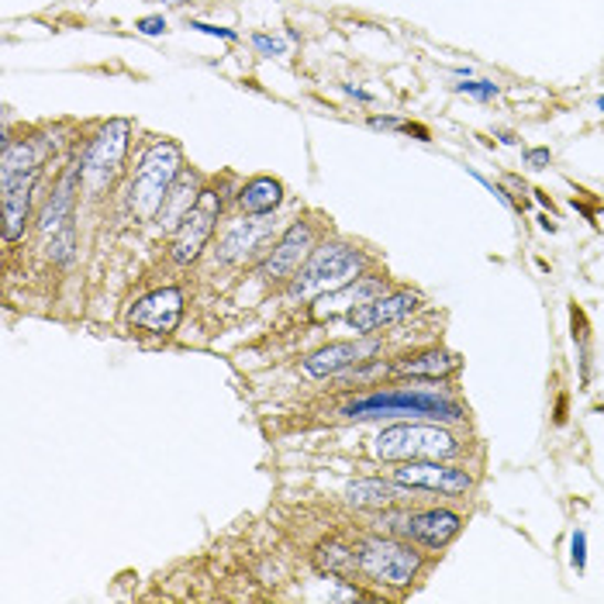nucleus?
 Segmentation results:
<instances>
[{"instance_id": "f257e3e1", "label": "nucleus", "mask_w": 604, "mask_h": 604, "mask_svg": "<svg viewBox=\"0 0 604 604\" xmlns=\"http://www.w3.org/2000/svg\"><path fill=\"white\" fill-rule=\"evenodd\" d=\"M49 156V142H11L4 139V159H0V187H4V239L18 242L29 222L32 194L42 173V162Z\"/></svg>"}, {"instance_id": "f03ea898", "label": "nucleus", "mask_w": 604, "mask_h": 604, "mask_svg": "<svg viewBox=\"0 0 604 604\" xmlns=\"http://www.w3.org/2000/svg\"><path fill=\"white\" fill-rule=\"evenodd\" d=\"M346 418H435V422H463L466 407L438 391H422V388H394V391H377L360 401L346 404Z\"/></svg>"}, {"instance_id": "7ed1b4c3", "label": "nucleus", "mask_w": 604, "mask_h": 604, "mask_svg": "<svg viewBox=\"0 0 604 604\" xmlns=\"http://www.w3.org/2000/svg\"><path fill=\"white\" fill-rule=\"evenodd\" d=\"M180 173H183V149L170 139L152 142L128 187V208L135 211V218L152 222V218L162 211V204H167Z\"/></svg>"}, {"instance_id": "20e7f679", "label": "nucleus", "mask_w": 604, "mask_h": 604, "mask_svg": "<svg viewBox=\"0 0 604 604\" xmlns=\"http://www.w3.org/2000/svg\"><path fill=\"white\" fill-rule=\"evenodd\" d=\"M363 253L349 250L342 242H325L318 250L308 256V263L300 266V273L290 284V297L294 300H315V297H325L339 287H346L349 280H356L363 273Z\"/></svg>"}, {"instance_id": "39448f33", "label": "nucleus", "mask_w": 604, "mask_h": 604, "mask_svg": "<svg viewBox=\"0 0 604 604\" xmlns=\"http://www.w3.org/2000/svg\"><path fill=\"white\" fill-rule=\"evenodd\" d=\"M377 456L380 459H453L463 453V443L443 425H394L377 435Z\"/></svg>"}, {"instance_id": "423d86ee", "label": "nucleus", "mask_w": 604, "mask_h": 604, "mask_svg": "<svg viewBox=\"0 0 604 604\" xmlns=\"http://www.w3.org/2000/svg\"><path fill=\"white\" fill-rule=\"evenodd\" d=\"M356 570L367 573L377 584H391V587H404L418 576L422 570V557L411 545L383 539V536H367L356 542Z\"/></svg>"}, {"instance_id": "0eeeda50", "label": "nucleus", "mask_w": 604, "mask_h": 604, "mask_svg": "<svg viewBox=\"0 0 604 604\" xmlns=\"http://www.w3.org/2000/svg\"><path fill=\"white\" fill-rule=\"evenodd\" d=\"M128 135H131V125L125 118H115L100 125V131L87 142L84 156H80V177H84V187L91 194H100V190L112 187V180L121 173Z\"/></svg>"}, {"instance_id": "6e6552de", "label": "nucleus", "mask_w": 604, "mask_h": 604, "mask_svg": "<svg viewBox=\"0 0 604 604\" xmlns=\"http://www.w3.org/2000/svg\"><path fill=\"white\" fill-rule=\"evenodd\" d=\"M84 180L80 177V162L76 170H70L63 177V183L56 187V194H52L45 214H42V235H45V250L52 259L60 263H70L73 256V204H76V183Z\"/></svg>"}, {"instance_id": "1a4fd4ad", "label": "nucleus", "mask_w": 604, "mask_h": 604, "mask_svg": "<svg viewBox=\"0 0 604 604\" xmlns=\"http://www.w3.org/2000/svg\"><path fill=\"white\" fill-rule=\"evenodd\" d=\"M394 480L411 490H435V494H449V498L470 494L474 487V477L466 474L463 466H453L446 459H407L394 470Z\"/></svg>"}, {"instance_id": "9d476101", "label": "nucleus", "mask_w": 604, "mask_h": 604, "mask_svg": "<svg viewBox=\"0 0 604 604\" xmlns=\"http://www.w3.org/2000/svg\"><path fill=\"white\" fill-rule=\"evenodd\" d=\"M218 214H222V198H218L214 190H201L198 204L187 211V218L173 235V259L180 266L194 263L201 256V250L208 245V239L218 225Z\"/></svg>"}, {"instance_id": "9b49d317", "label": "nucleus", "mask_w": 604, "mask_h": 604, "mask_svg": "<svg viewBox=\"0 0 604 604\" xmlns=\"http://www.w3.org/2000/svg\"><path fill=\"white\" fill-rule=\"evenodd\" d=\"M183 318V294L177 287H159L139 297L128 311V325L146 328L152 336H173Z\"/></svg>"}, {"instance_id": "f8f14e48", "label": "nucleus", "mask_w": 604, "mask_h": 604, "mask_svg": "<svg viewBox=\"0 0 604 604\" xmlns=\"http://www.w3.org/2000/svg\"><path fill=\"white\" fill-rule=\"evenodd\" d=\"M422 305V297L415 290H394V294H383L377 300H370V305L349 311V328L356 336H370L377 332V328L391 325V321H401L407 318L411 311H415Z\"/></svg>"}, {"instance_id": "ddd939ff", "label": "nucleus", "mask_w": 604, "mask_h": 604, "mask_svg": "<svg viewBox=\"0 0 604 604\" xmlns=\"http://www.w3.org/2000/svg\"><path fill=\"white\" fill-rule=\"evenodd\" d=\"M311 256V229L305 222H294L280 242H277V250H273L263 263V277L273 284V280H290L300 273V266L308 263Z\"/></svg>"}, {"instance_id": "4468645a", "label": "nucleus", "mask_w": 604, "mask_h": 604, "mask_svg": "<svg viewBox=\"0 0 604 604\" xmlns=\"http://www.w3.org/2000/svg\"><path fill=\"white\" fill-rule=\"evenodd\" d=\"M463 529V518L449 508H425V511H415L407 515V539H415L418 545H428V549H446Z\"/></svg>"}, {"instance_id": "2eb2a0df", "label": "nucleus", "mask_w": 604, "mask_h": 604, "mask_svg": "<svg viewBox=\"0 0 604 604\" xmlns=\"http://www.w3.org/2000/svg\"><path fill=\"white\" fill-rule=\"evenodd\" d=\"M383 294H388V280L383 277H356L346 287L318 297V305L311 308V315L321 321V318H332V315H342V311H356V308L370 305V300H377Z\"/></svg>"}, {"instance_id": "dca6fc26", "label": "nucleus", "mask_w": 604, "mask_h": 604, "mask_svg": "<svg viewBox=\"0 0 604 604\" xmlns=\"http://www.w3.org/2000/svg\"><path fill=\"white\" fill-rule=\"evenodd\" d=\"M377 352V342H332L318 352H311L305 360V373L308 377H332L342 373L352 363H363L367 356Z\"/></svg>"}, {"instance_id": "f3484780", "label": "nucleus", "mask_w": 604, "mask_h": 604, "mask_svg": "<svg viewBox=\"0 0 604 604\" xmlns=\"http://www.w3.org/2000/svg\"><path fill=\"white\" fill-rule=\"evenodd\" d=\"M273 225L266 222V214H250V218H242V222H235L225 239H222V259L235 263V259H245L250 253H256L259 245L269 239Z\"/></svg>"}, {"instance_id": "a211bd4d", "label": "nucleus", "mask_w": 604, "mask_h": 604, "mask_svg": "<svg viewBox=\"0 0 604 604\" xmlns=\"http://www.w3.org/2000/svg\"><path fill=\"white\" fill-rule=\"evenodd\" d=\"M456 367H459V360H456L453 352L432 346V349H422L415 356H404V360L394 370L401 377H415V380H446V377L456 373Z\"/></svg>"}, {"instance_id": "6ab92c4d", "label": "nucleus", "mask_w": 604, "mask_h": 604, "mask_svg": "<svg viewBox=\"0 0 604 604\" xmlns=\"http://www.w3.org/2000/svg\"><path fill=\"white\" fill-rule=\"evenodd\" d=\"M407 490L404 484H383V480H356L346 487V501L352 508H391L398 505L401 498H407Z\"/></svg>"}, {"instance_id": "aec40b11", "label": "nucleus", "mask_w": 604, "mask_h": 604, "mask_svg": "<svg viewBox=\"0 0 604 604\" xmlns=\"http://www.w3.org/2000/svg\"><path fill=\"white\" fill-rule=\"evenodd\" d=\"M284 201V183L273 177H256L239 190V208L245 214H273Z\"/></svg>"}, {"instance_id": "412c9836", "label": "nucleus", "mask_w": 604, "mask_h": 604, "mask_svg": "<svg viewBox=\"0 0 604 604\" xmlns=\"http://www.w3.org/2000/svg\"><path fill=\"white\" fill-rule=\"evenodd\" d=\"M198 198H201V190H198L194 173H180V177H177V183H173V190H170L167 204H162V211H159V218H162L159 225H167V229H180V222L187 218V211L198 204Z\"/></svg>"}, {"instance_id": "4be33fe9", "label": "nucleus", "mask_w": 604, "mask_h": 604, "mask_svg": "<svg viewBox=\"0 0 604 604\" xmlns=\"http://www.w3.org/2000/svg\"><path fill=\"white\" fill-rule=\"evenodd\" d=\"M456 91L459 94H470L474 100H494L501 87L494 84V80H463V84H456Z\"/></svg>"}, {"instance_id": "5701e85b", "label": "nucleus", "mask_w": 604, "mask_h": 604, "mask_svg": "<svg viewBox=\"0 0 604 604\" xmlns=\"http://www.w3.org/2000/svg\"><path fill=\"white\" fill-rule=\"evenodd\" d=\"M570 563L576 573H584V566H587V532L584 529H573V536H570Z\"/></svg>"}, {"instance_id": "b1692460", "label": "nucleus", "mask_w": 604, "mask_h": 604, "mask_svg": "<svg viewBox=\"0 0 604 604\" xmlns=\"http://www.w3.org/2000/svg\"><path fill=\"white\" fill-rule=\"evenodd\" d=\"M253 45L263 52V56H284V42L280 39H269V35H253Z\"/></svg>"}, {"instance_id": "393cba45", "label": "nucleus", "mask_w": 604, "mask_h": 604, "mask_svg": "<svg viewBox=\"0 0 604 604\" xmlns=\"http://www.w3.org/2000/svg\"><path fill=\"white\" fill-rule=\"evenodd\" d=\"M470 177H474V180H480V183H484V187H487V190H490V194H494V198H498V201H501V204H505V208H511V211H518V204H515V201H511V194H505V187H498V183H490V180H487V177H484V173H477V170H470Z\"/></svg>"}, {"instance_id": "a878e982", "label": "nucleus", "mask_w": 604, "mask_h": 604, "mask_svg": "<svg viewBox=\"0 0 604 604\" xmlns=\"http://www.w3.org/2000/svg\"><path fill=\"white\" fill-rule=\"evenodd\" d=\"M190 29H194V32H204V35H218V39H225V42H235V39H239L232 29H218V24H208V21H190Z\"/></svg>"}, {"instance_id": "bb28decb", "label": "nucleus", "mask_w": 604, "mask_h": 604, "mask_svg": "<svg viewBox=\"0 0 604 604\" xmlns=\"http://www.w3.org/2000/svg\"><path fill=\"white\" fill-rule=\"evenodd\" d=\"M549 159H553V152H549V149H529L526 152V167L529 170H545Z\"/></svg>"}, {"instance_id": "cd10ccee", "label": "nucleus", "mask_w": 604, "mask_h": 604, "mask_svg": "<svg viewBox=\"0 0 604 604\" xmlns=\"http://www.w3.org/2000/svg\"><path fill=\"white\" fill-rule=\"evenodd\" d=\"M135 29H139L142 35H162V32H167V21H162L159 14H152V18H142L139 24H135Z\"/></svg>"}, {"instance_id": "c85d7f7f", "label": "nucleus", "mask_w": 604, "mask_h": 604, "mask_svg": "<svg viewBox=\"0 0 604 604\" xmlns=\"http://www.w3.org/2000/svg\"><path fill=\"white\" fill-rule=\"evenodd\" d=\"M370 125H373V128H404V121H401V118H394V115L370 118Z\"/></svg>"}, {"instance_id": "c756f323", "label": "nucleus", "mask_w": 604, "mask_h": 604, "mask_svg": "<svg viewBox=\"0 0 604 604\" xmlns=\"http://www.w3.org/2000/svg\"><path fill=\"white\" fill-rule=\"evenodd\" d=\"M553 418H557V425H563V422H566V394H560V398H557V415H553Z\"/></svg>"}, {"instance_id": "7c9ffc66", "label": "nucleus", "mask_w": 604, "mask_h": 604, "mask_svg": "<svg viewBox=\"0 0 604 604\" xmlns=\"http://www.w3.org/2000/svg\"><path fill=\"white\" fill-rule=\"evenodd\" d=\"M404 131L407 135H418L422 142H428V128H422V125H404Z\"/></svg>"}, {"instance_id": "2f4dec72", "label": "nucleus", "mask_w": 604, "mask_h": 604, "mask_svg": "<svg viewBox=\"0 0 604 604\" xmlns=\"http://www.w3.org/2000/svg\"><path fill=\"white\" fill-rule=\"evenodd\" d=\"M346 94H352L356 100H363V104H370V100H373V94H367V91H360V87H346Z\"/></svg>"}, {"instance_id": "473e14b6", "label": "nucleus", "mask_w": 604, "mask_h": 604, "mask_svg": "<svg viewBox=\"0 0 604 604\" xmlns=\"http://www.w3.org/2000/svg\"><path fill=\"white\" fill-rule=\"evenodd\" d=\"M498 135H501V142H505V146H515V142H518L511 131H498Z\"/></svg>"}, {"instance_id": "72a5a7b5", "label": "nucleus", "mask_w": 604, "mask_h": 604, "mask_svg": "<svg viewBox=\"0 0 604 604\" xmlns=\"http://www.w3.org/2000/svg\"><path fill=\"white\" fill-rule=\"evenodd\" d=\"M597 107H601V112H604V97H597Z\"/></svg>"}]
</instances>
